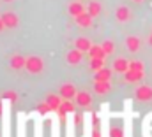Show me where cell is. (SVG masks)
Segmentation results:
<instances>
[{
    "instance_id": "cell-1",
    "label": "cell",
    "mask_w": 152,
    "mask_h": 137,
    "mask_svg": "<svg viewBox=\"0 0 152 137\" xmlns=\"http://www.w3.org/2000/svg\"><path fill=\"white\" fill-rule=\"evenodd\" d=\"M27 70L30 72V74H39V72H42V68H44V60L37 56V55H34V56H27Z\"/></svg>"
},
{
    "instance_id": "cell-2",
    "label": "cell",
    "mask_w": 152,
    "mask_h": 137,
    "mask_svg": "<svg viewBox=\"0 0 152 137\" xmlns=\"http://www.w3.org/2000/svg\"><path fill=\"white\" fill-rule=\"evenodd\" d=\"M134 97L140 102H152V86L151 84H140L134 90Z\"/></svg>"
},
{
    "instance_id": "cell-3",
    "label": "cell",
    "mask_w": 152,
    "mask_h": 137,
    "mask_svg": "<svg viewBox=\"0 0 152 137\" xmlns=\"http://www.w3.org/2000/svg\"><path fill=\"white\" fill-rule=\"evenodd\" d=\"M75 104L76 105H80V107H92V104H94V99H92V95L88 93V92H78L75 97Z\"/></svg>"
},
{
    "instance_id": "cell-4",
    "label": "cell",
    "mask_w": 152,
    "mask_h": 137,
    "mask_svg": "<svg viewBox=\"0 0 152 137\" xmlns=\"http://www.w3.org/2000/svg\"><path fill=\"white\" fill-rule=\"evenodd\" d=\"M2 19L5 23V28H16L20 25V16L16 12H12V11H5L2 14Z\"/></svg>"
},
{
    "instance_id": "cell-5",
    "label": "cell",
    "mask_w": 152,
    "mask_h": 137,
    "mask_svg": "<svg viewBox=\"0 0 152 137\" xmlns=\"http://www.w3.org/2000/svg\"><path fill=\"white\" fill-rule=\"evenodd\" d=\"M58 93H60L62 99H71V100H73L76 97V93H78V90H76V86L73 83H64V84H60Z\"/></svg>"
},
{
    "instance_id": "cell-6",
    "label": "cell",
    "mask_w": 152,
    "mask_h": 137,
    "mask_svg": "<svg viewBox=\"0 0 152 137\" xmlns=\"http://www.w3.org/2000/svg\"><path fill=\"white\" fill-rule=\"evenodd\" d=\"M66 62H67V65H80V63L83 62V51H80V49L73 48L71 51H67V55H66Z\"/></svg>"
},
{
    "instance_id": "cell-7",
    "label": "cell",
    "mask_w": 152,
    "mask_h": 137,
    "mask_svg": "<svg viewBox=\"0 0 152 137\" xmlns=\"http://www.w3.org/2000/svg\"><path fill=\"white\" fill-rule=\"evenodd\" d=\"M131 9L127 7V5H118L117 9H115V19L117 21H120V23H127L129 19H131Z\"/></svg>"
},
{
    "instance_id": "cell-8",
    "label": "cell",
    "mask_w": 152,
    "mask_h": 137,
    "mask_svg": "<svg viewBox=\"0 0 152 137\" xmlns=\"http://www.w3.org/2000/svg\"><path fill=\"white\" fill-rule=\"evenodd\" d=\"M9 112H11V102L9 100H5L4 104V114H2V130H4V134L2 137H9V132H11V128H9Z\"/></svg>"
},
{
    "instance_id": "cell-9",
    "label": "cell",
    "mask_w": 152,
    "mask_h": 137,
    "mask_svg": "<svg viewBox=\"0 0 152 137\" xmlns=\"http://www.w3.org/2000/svg\"><path fill=\"white\" fill-rule=\"evenodd\" d=\"M140 48H142V40H140V37H136V35H129V37H126V49H127L129 53H138Z\"/></svg>"
},
{
    "instance_id": "cell-10",
    "label": "cell",
    "mask_w": 152,
    "mask_h": 137,
    "mask_svg": "<svg viewBox=\"0 0 152 137\" xmlns=\"http://www.w3.org/2000/svg\"><path fill=\"white\" fill-rule=\"evenodd\" d=\"M9 65L14 70H21V68L27 67V56H23V55H12L9 58Z\"/></svg>"
},
{
    "instance_id": "cell-11",
    "label": "cell",
    "mask_w": 152,
    "mask_h": 137,
    "mask_svg": "<svg viewBox=\"0 0 152 137\" xmlns=\"http://www.w3.org/2000/svg\"><path fill=\"white\" fill-rule=\"evenodd\" d=\"M113 72H118V74H126L127 70H129V60H126L124 56H118V58H115L113 60Z\"/></svg>"
},
{
    "instance_id": "cell-12",
    "label": "cell",
    "mask_w": 152,
    "mask_h": 137,
    "mask_svg": "<svg viewBox=\"0 0 152 137\" xmlns=\"http://www.w3.org/2000/svg\"><path fill=\"white\" fill-rule=\"evenodd\" d=\"M110 92H112L110 81H94V93L96 95H106Z\"/></svg>"
},
{
    "instance_id": "cell-13",
    "label": "cell",
    "mask_w": 152,
    "mask_h": 137,
    "mask_svg": "<svg viewBox=\"0 0 152 137\" xmlns=\"http://www.w3.org/2000/svg\"><path fill=\"white\" fill-rule=\"evenodd\" d=\"M62 100H64V99L60 97V93H58V95H55V93H48L44 102L50 105V109H51V111H57V109H60V104H62Z\"/></svg>"
},
{
    "instance_id": "cell-14",
    "label": "cell",
    "mask_w": 152,
    "mask_h": 137,
    "mask_svg": "<svg viewBox=\"0 0 152 137\" xmlns=\"http://www.w3.org/2000/svg\"><path fill=\"white\" fill-rule=\"evenodd\" d=\"M92 16L88 14V12H83V14H80L78 18H75V21H76V25L80 27V28H90L92 27Z\"/></svg>"
},
{
    "instance_id": "cell-15",
    "label": "cell",
    "mask_w": 152,
    "mask_h": 137,
    "mask_svg": "<svg viewBox=\"0 0 152 137\" xmlns=\"http://www.w3.org/2000/svg\"><path fill=\"white\" fill-rule=\"evenodd\" d=\"M83 12H87V5H83L81 2H71L69 4V14L73 16V18H78L80 14H83Z\"/></svg>"
},
{
    "instance_id": "cell-16",
    "label": "cell",
    "mask_w": 152,
    "mask_h": 137,
    "mask_svg": "<svg viewBox=\"0 0 152 137\" xmlns=\"http://www.w3.org/2000/svg\"><path fill=\"white\" fill-rule=\"evenodd\" d=\"M75 48L80 49V51H83V53H88L90 48H92V42H90V39H87V37H78L75 40Z\"/></svg>"
},
{
    "instance_id": "cell-17",
    "label": "cell",
    "mask_w": 152,
    "mask_h": 137,
    "mask_svg": "<svg viewBox=\"0 0 152 137\" xmlns=\"http://www.w3.org/2000/svg\"><path fill=\"white\" fill-rule=\"evenodd\" d=\"M112 72H113V68H101V70H97V72H94L96 76H94V81H112Z\"/></svg>"
},
{
    "instance_id": "cell-18",
    "label": "cell",
    "mask_w": 152,
    "mask_h": 137,
    "mask_svg": "<svg viewBox=\"0 0 152 137\" xmlns=\"http://www.w3.org/2000/svg\"><path fill=\"white\" fill-rule=\"evenodd\" d=\"M143 76H145V72L127 70V72L124 74V81H126V83H138V81H142V79H143Z\"/></svg>"
},
{
    "instance_id": "cell-19",
    "label": "cell",
    "mask_w": 152,
    "mask_h": 137,
    "mask_svg": "<svg viewBox=\"0 0 152 137\" xmlns=\"http://www.w3.org/2000/svg\"><path fill=\"white\" fill-rule=\"evenodd\" d=\"M88 58H106V53L103 49L101 44H92L90 51H88Z\"/></svg>"
},
{
    "instance_id": "cell-20",
    "label": "cell",
    "mask_w": 152,
    "mask_h": 137,
    "mask_svg": "<svg viewBox=\"0 0 152 137\" xmlns=\"http://www.w3.org/2000/svg\"><path fill=\"white\" fill-rule=\"evenodd\" d=\"M88 67H90L92 72H97V70H101V68L106 67V58H90Z\"/></svg>"
},
{
    "instance_id": "cell-21",
    "label": "cell",
    "mask_w": 152,
    "mask_h": 137,
    "mask_svg": "<svg viewBox=\"0 0 152 137\" xmlns=\"http://www.w3.org/2000/svg\"><path fill=\"white\" fill-rule=\"evenodd\" d=\"M18 137H27V118H25V114H18Z\"/></svg>"
},
{
    "instance_id": "cell-22",
    "label": "cell",
    "mask_w": 152,
    "mask_h": 137,
    "mask_svg": "<svg viewBox=\"0 0 152 137\" xmlns=\"http://www.w3.org/2000/svg\"><path fill=\"white\" fill-rule=\"evenodd\" d=\"M87 12H88L92 18H97V16L101 14V4H99V2H90V4L87 5Z\"/></svg>"
},
{
    "instance_id": "cell-23",
    "label": "cell",
    "mask_w": 152,
    "mask_h": 137,
    "mask_svg": "<svg viewBox=\"0 0 152 137\" xmlns=\"http://www.w3.org/2000/svg\"><path fill=\"white\" fill-rule=\"evenodd\" d=\"M58 111H64L66 114H67V112H75V104H73V100H71V99H64L62 104H60V109H58Z\"/></svg>"
},
{
    "instance_id": "cell-24",
    "label": "cell",
    "mask_w": 152,
    "mask_h": 137,
    "mask_svg": "<svg viewBox=\"0 0 152 137\" xmlns=\"http://www.w3.org/2000/svg\"><path fill=\"white\" fill-rule=\"evenodd\" d=\"M101 46H103V49H104L106 56H108V55H113V53H115V42L112 40V39H106L104 42H101Z\"/></svg>"
},
{
    "instance_id": "cell-25",
    "label": "cell",
    "mask_w": 152,
    "mask_h": 137,
    "mask_svg": "<svg viewBox=\"0 0 152 137\" xmlns=\"http://www.w3.org/2000/svg\"><path fill=\"white\" fill-rule=\"evenodd\" d=\"M129 70H134V72H143L145 70V65L142 60H131L129 62Z\"/></svg>"
},
{
    "instance_id": "cell-26",
    "label": "cell",
    "mask_w": 152,
    "mask_h": 137,
    "mask_svg": "<svg viewBox=\"0 0 152 137\" xmlns=\"http://www.w3.org/2000/svg\"><path fill=\"white\" fill-rule=\"evenodd\" d=\"M2 97H4L5 100H9V102H12V100H16V99H18V95H16L14 92H5Z\"/></svg>"
},
{
    "instance_id": "cell-27",
    "label": "cell",
    "mask_w": 152,
    "mask_h": 137,
    "mask_svg": "<svg viewBox=\"0 0 152 137\" xmlns=\"http://www.w3.org/2000/svg\"><path fill=\"white\" fill-rule=\"evenodd\" d=\"M110 136L112 137H122V130L118 127H112L110 128Z\"/></svg>"
},
{
    "instance_id": "cell-28",
    "label": "cell",
    "mask_w": 152,
    "mask_h": 137,
    "mask_svg": "<svg viewBox=\"0 0 152 137\" xmlns=\"http://www.w3.org/2000/svg\"><path fill=\"white\" fill-rule=\"evenodd\" d=\"M5 30V23H4V19H2V16H0V34Z\"/></svg>"
},
{
    "instance_id": "cell-29",
    "label": "cell",
    "mask_w": 152,
    "mask_h": 137,
    "mask_svg": "<svg viewBox=\"0 0 152 137\" xmlns=\"http://www.w3.org/2000/svg\"><path fill=\"white\" fill-rule=\"evenodd\" d=\"M149 44L152 46V34H151V37H149Z\"/></svg>"
},
{
    "instance_id": "cell-30",
    "label": "cell",
    "mask_w": 152,
    "mask_h": 137,
    "mask_svg": "<svg viewBox=\"0 0 152 137\" xmlns=\"http://www.w3.org/2000/svg\"><path fill=\"white\" fill-rule=\"evenodd\" d=\"M2 2H12V0H2Z\"/></svg>"
},
{
    "instance_id": "cell-31",
    "label": "cell",
    "mask_w": 152,
    "mask_h": 137,
    "mask_svg": "<svg viewBox=\"0 0 152 137\" xmlns=\"http://www.w3.org/2000/svg\"><path fill=\"white\" fill-rule=\"evenodd\" d=\"M134 2H143V0H134Z\"/></svg>"
}]
</instances>
